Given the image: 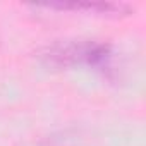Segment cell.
I'll use <instances>...</instances> for the list:
<instances>
[{
	"mask_svg": "<svg viewBox=\"0 0 146 146\" xmlns=\"http://www.w3.org/2000/svg\"><path fill=\"white\" fill-rule=\"evenodd\" d=\"M38 58L50 69H69L86 65L107 70L112 60V45L95 40H62L43 46Z\"/></svg>",
	"mask_w": 146,
	"mask_h": 146,
	"instance_id": "1",
	"label": "cell"
},
{
	"mask_svg": "<svg viewBox=\"0 0 146 146\" xmlns=\"http://www.w3.org/2000/svg\"><path fill=\"white\" fill-rule=\"evenodd\" d=\"M50 9H60V11H91L98 14H117V12H127L129 9L122 4H52Z\"/></svg>",
	"mask_w": 146,
	"mask_h": 146,
	"instance_id": "2",
	"label": "cell"
}]
</instances>
